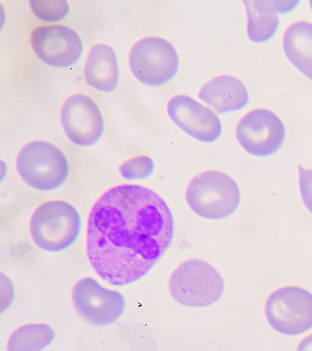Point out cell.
<instances>
[{
    "label": "cell",
    "instance_id": "2",
    "mask_svg": "<svg viewBox=\"0 0 312 351\" xmlns=\"http://www.w3.org/2000/svg\"><path fill=\"white\" fill-rule=\"evenodd\" d=\"M82 218L77 208L62 200H49L39 205L30 220V234L41 250L58 253L75 245L80 236Z\"/></svg>",
    "mask_w": 312,
    "mask_h": 351
},
{
    "label": "cell",
    "instance_id": "13",
    "mask_svg": "<svg viewBox=\"0 0 312 351\" xmlns=\"http://www.w3.org/2000/svg\"><path fill=\"white\" fill-rule=\"evenodd\" d=\"M198 98L220 114H225L245 108L249 94L239 78L225 75L213 77L204 84Z\"/></svg>",
    "mask_w": 312,
    "mask_h": 351
},
{
    "label": "cell",
    "instance_id": "12",
    "mask_svg": "<svg viewBox=\"0 0 312 351\" xmlns=\"http://www.w3.org/2000/svg\"><path fill=\"white\" fill-rule=\"evenodd\" d=\"M167 110L175 125L201 143H213L222 134V123L215 112L189 95L173 96Z\"/></svg>",
    "mask_w": 312,
    "mask_h": 351
},
{
    "label": "cell",
    "instance_id": "5",
    "mask_svg": "<svg viewBox=\"0 0 312 351\" xmlns=\"http://www.w3.org/2000/svg\"><path fill=\"white\" fill-rule=\"evenodd\" d=\"M224 288L222 276L202 259L180 263L169 280L170 295L180 304L190 308L211 306L222 298Z\"/></svg>",
    "mask_w": 312,
    "mask_h": 351
},
{
    "label": "cell",
    "instance_id": "14",
    "mask_svg": "<svg viewBox=\"0 0 312 351\" xmlns=\"http://www.w3.org/2000/svg\"><path fill=\"white\" fill-rule=\"evenodd\" d=\"M85 82L99 92L110 93L115 90L120 79L117 56L109 45H95L84 66Z\"/></svg>",
    "mask_w": 312,
    "mask_h": 351
},
{
    "label": "cell",
    "instance_id": "8",
    "mask_svg": "<svg viewBox=\"0 0 312 351\" xmlns=\"http://www.w3.org/2000/svg\"><path fill=\"white\" fill-rule=\"evenodd\" d=\"M241 148L255 157L276 154L285 143L286 129L281 119L267 109H254L243 116L236 130Z\"/></svg>",
    "mask_w": 312,
    "mask_h": 351
},
{
    "label": "cell",
    "instance_id": "17",
    "mask_svg": "<svg viewBox=\"0 0 312 351\" xmlns=\"http://www.w3.org/2000/svg\"><path fill=\"white\" fill-rule=\"evenodd\" d=\"M56 338L53 328L45 324L22 326L10 337L8 350H42L52 344Z\"/></svg>",
    "mask_w": 312,
    "mask_h": 351
},
{
    "label": "cell",
    "instance_id": "16",
    "mask_svg": "<svg viewBox=\"0 0 312 351\" xmlns=\"http://www.w3.org/2000/svg\"><path fill=\"white\" fill-rule=\"evenodd\" d=\"M248 16V36L255 43L270 40L280 25L274 2L243 1Z\"/></svg>",
    "mask_w": 312,
    "mask_h": 351
},
{
    "label": "cell",
    "instance_id": "19",
    "mask_svg": "<svg viewBox=\"0 0 312 351\" xmlns=\"http://www.w3.org/2000/svg\"><path fill=\"white\" fill-rule=\"evenodd\" d=\"M30 5L34 14L47 22L60 21L70 11V5L66 1H32Z\"/></svg>",
    "mask_w": 312,
    "mask_h": 351
},
{
    "label": "cell",
    "instance_id": "4",
    "mask_svg": "<svg viewBox=\"0 0 312 351\" xmlns=\"http://www.w3.org/2000/svg\"><path fill=\"white\" fill-rule=\"evenodd\" d=\"M16 167L21 180L39 191L60 189L71 175L70 162L64 152L45 141H34L23 147Z\"/></svg>",
    "mask_w": 312,
    "mask_h": 351
},
{
    "label": "cell",
    "instance_id": "20",
    "mask_svg": "<svg viewBox=\"0 0 312 351\" xmlns=\"http://www.w3.org/2000/svg\"><path fill=\"white\" fill-rule=\"evenodd\" d=\"M300 197L308 211L312 214V169L298 167Z\"/></svg>",
    "mask_w": 312,
    "mask_h": 351
},
{
    "label": "cell",
    "instance_id": "18",
    "mask_svg": "<svg viewBox=\"0 0 312 351\" xmlns=\"http://www.w3.org/2000/svg\"><path fill=\"white\" fill-rule=\"evenodd\" d=\"M155 171V163L149 156L141 155L125 160L119 167V173L126 180H140L149 178Z\"/></svg>",
    "mask_w": 312,
    "mask_h": 351
},
{
    "label": "cell",
    "instance_id": "10",
    "mask_svg": "<svg viewBox=\"0 0 312 351\" xmlns=\"http://www.w3.org/2000/svg\"><path fill=\"white\" fill-rule=\"evenodd\" d=\"M60 119L67 138L77 146H93L105 132L104 118L99 107L84 94H73L64 101Z\"/></svg>",
    "mask_w": 312,
    "mask_h": 351
},
{
    "label": "cell",
    "instance_id": "15",
    "mask_svg": "<svg viewBox=\"0 0 312 351\" xmlns=\"http://www.w3.org/2000/svg\"><path fill=\"white\" fill-rule=\"evenodd\" d=\"M283 47L289 61L312 82V24L298 21L288 27Z\"/></svg>",
    "mask_w": 312,
    "mask_h": 351
},
{
    "label": "cell",
    "instance_id": "21",
    "mask_svg": "<svg viewBox=\"0 0 312 351\" xmlns=\"http://www.w3.org/2000/svg\"><path fill=\"white\" fill-rule=\"evenodd\" d=\"M275 8L278 13L285 14L287 12H290L292 10L297 7V5L299 3L298 1H274V2Z\"/></svg>",
    "mask_w": 312,
    "mask_h": 351
},
{
    "label": "cell",
    "instance_id": "9",
    "mask_svg": "<svg viewBox=\"0 0 312 351\" xmlns=\"http://www.w3.org/2000/svg\"><path fill=\"white\" fill-rule=\"evenodd\" d=\"M71 298L77 313L94 326L115 324L126 308V302L120 292L109 290L90 277L76 282Z\"/></svg>",
    "mask_w": 312,
    "mask_h": 351
},
{
    "label": "cell",
    "instance_id": "23",
    "mask_svg": "<svg viewBox=\"0 0 312 351\" xmlns=\"http://www.w3.org/2000/svg\"><path fill=\"white\" fill-rule=\"evenodd\" d=\"M311 9L312 10V1L310 2Z\"/></svg>",
    "mask_w": 312,
    "mask_h": 351
},
{
    "label": "cell",
    "instance_id": "6",
    "mask_svg": "<svg viewBox=\"0 0 312 351\" xmlns=\"http://www.w3.org/2000/svg\"><path fill=\"white\" fill-rule=\"evenodd\" d=\"M130 70L141 84L160 87L174 78L179 70L177 50L166 39L150 36L134 45L129 56Z\"/></svg>",
    "mask_w": 312,
    "mask_h": 351
},
{
    "label": "cell",
    "instance_id": "7",
    "mask_svg": "<svg viewBox=\"0 0 312 351\" xmlns=\"http://www.w3.org/2000/svg\"><path fill=\"white\" fill-rule=\"evenodd\" d=\"M269 325L277 332L297 336L312 329V293L287 286L272 292L265 305Z\"/></svg>",
    "mask_w": 312,
    "mask_h": 351
},
{
    "label": "cell",
    "instance_id": "11",
    "mask_svg": "<svg viewBox=\"0 0 312 351\" xmlns=\"http://www.w3.org/2000/svg\"><path fill=\"white\" fill-rule=\"evenodd\" d=\"M30 43L37 58L55 68L75 65L84 50L80 36L64 25L38 27L31 33Z\"/></svg>",
    "mask_w": 312,
    "mask_h": 351
},
{
    "label": "cell",
    "instance_id": "22",
    "mask_svg": "<svg viewBox=\"0 0 312 351\" xmlns=\"http://www.w3.org/2000/svg\"><path fill=\"white\" fill-rule=\"evenodd\" d=\"M298 349L299 350H312V334H311V335L308 337L304 339L303 341L300 342Z\"/></svg>",
    "mask_w": 312,
    "mask_h": 351
},
{
    "label": "cell",
    "instance_id": "1",
    "mask_svg": "<svg viewBox=\"0 0 312 351\" xmlns=\"http://www.w3.org/2000/svg\"><path fill=\"white\" fill-rule=\"evenodd\" d=\"M173 237V215L161 196L145 186L119 184L91 208L86 254L101 280L128 285L149 273Z\"/></svg>",
    "mask_w": 312,
    "mask_h": 351
},
{
    "label": "cell",
    "instance_id": "3",
    "mask_svg": "<svg viewBox=\"0 0 312 351\" xmlns=\"http://www.w3.org/2000/svg\"><path fill=\"white\" fill-rule=\"evenodd\" d=\"M185 198L187 206L197 216L220 220L236 212L241 202V192L229 174L207 171L190 180Z\"/></svg>",
    "mask_w": 312,
    "mask_h": 351
}]
</instances>
